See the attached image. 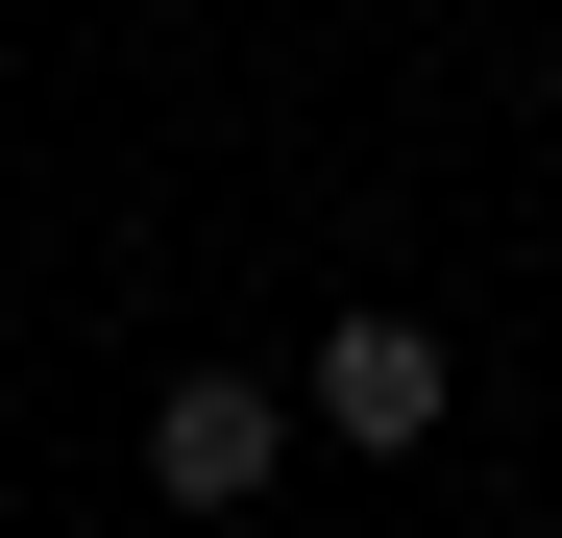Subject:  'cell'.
I'll return each instance as SVG.
<instances>
[{"label":"cell","mask_w":562,"mask_h":538,"mask_svg":"<svg viewBox=\"0 0 562 538\" xmlns=\"http://www.w3.org/2000/svg\"><path fill=\"white\" fill-rule=\"evenodd\" d=\"M269 466H294V392H269V368H171L147 392V490L171 514H245Z\"/></svg>","instance_id":"1"},{"label":"cell","mask_w":562,"mask_h":538,"mask_svg":"<svg viewBox=\"0 0 562 538\" xmlns=\"http://www.w3.org/2000/svg\"><path fill=\"white\" fill-rule=\"evenodd\" d=\"M440 318H318V440H367V466H392V440H440Z\"/></svg>","instance_id":"2"}]
</instances>
